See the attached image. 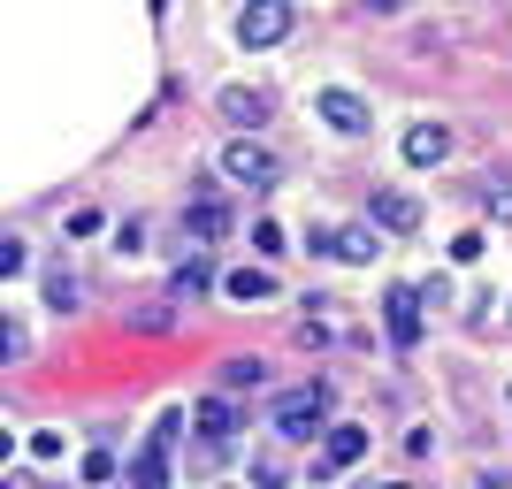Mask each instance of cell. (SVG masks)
Segmentation results:
<instances>
[{
  "instance_id": "cell-2",
  "label": "cell",
  "mask_w": 512,
  "mask_h": 489,
  "mask_svg": "<svg viewBox=\"0 0 512 489\" xmlns=\"http://www.w3.org/2000/svg\"><path fill=\"white\" fill-rule=\"evenodd\" d=\"M176 428H184V413H161L146 436V451L130 459V489H169V444H176Z\"/></svg>"
},
{
  "instance_id": "cell-10",
  "label": "cell",
  "mask_w": 512,
  "mask_h": 489,
  "mask_svg": "<svg viewBox=\"0 0 512 489\" xmlns=\"http://www.w3.org/2000/svg\"><path fill=\"white\" fill-rule=\"evenodd\" d=\"M192 428L207 436V451H222V444H230V428H237L230 398H199V405H192Z\"/></svg>"
},
{
  "instance_id": "cell-1",
  "label": "cell",
  "mask_w": 512,
  "mask_h": 489,
  "mask_svg": "<svg viewBox=\"0 0 512 489\" xmlns=\"http://www.w3.org/2000/svg\"><path fill=\"white\" fill-rule=\"evenodd\" d=\"M428 291L421 283H390L383 291V329H390V344H398V352H413V344L428 337Z\"/></svg>"
},
{
  "instance_id": "cell-9",
  "label": "cell",
  "mask_w": 512,
  "mask_h": 489,
  "mask_svg": "<svg viewBox=\"0 0 512 489\" xmlns=\"http://www.w3.org/2000/svg\"><path fill=\"white\" fill-rule=\"evenodd\" d=\"M398 153H406L413 169H436V161L451 153V130H444V123H413V130H406V146H398Z\"/></svg>"
},
{
  "instance_id": "cell-14",
  "label": "cell",
  "mask_w": 512,
  "mask_h": 489,
  "mask_svg": "<svg viewBox=\"0 0 512 489\" xmlns=\"http://www.w3.org/2000/svg\"><path fill=\"white\" fill-rule=\"evenodd\" d=\"M207 283H214V260H207V253H192L184 268H176V291H184V298H199Z\"/></svg>"
},
{
  "instance_id": "cell-17",
  "label": "cell",
  "mask_w": 512,
  "mask_h": 489,
  "mask_svg": "<svg viewBox=\"0 0 512 489\" xmlns=\"http://www.w3.org/2000/svg\"><path fill=\"white\" fill-rule=\"evenodd\" d=\"M268 291H276L268 268H237V276H230V298H268Z\"/></svg>"
},
{
  "instance_id": "cell-7",
  "label": "cell",
  "mask_w": 512,
  "mask_h": 489,
  "mask_svg": "<svg viewBox=\"0 0 512 489\" xmlns=\"http://www.w3.org/2000/svg\"><path fill=\"white\" fill-rule=\"evenodd\" d=\"M360 459H367V428L337 421V428H329V444H321V459H314V474H344V467H360Z\"/></svg>"
},
{
  "instance_id": "cell-15",
  "label": "cell",
  "mask_w": 512,
  "mask_h": 489,
  "mask_svg": "<svg viewBox=\"0 0 512 489\" xmlns=\"http://www.w3.org/2000/svg\"><path fill=\"white\" fill-rule=\"evenodd\" d=\"M482 214H497V222H512V176H490V184H482Z\"/></svg>"
},
{
  "instance_id": "cell-21",
  "label": "cell",
  "mask_w": 512,
  "mask_h": 489,
  "mask_svg": "<svg viewBox=\"0 0 512 489\" xmlns=\"http://www.w3.org/2000/svg\"><path fill=\"white\" fill-rule=\"evenodd\" d=\"M383 489H406V482H383Z\"/></svg>"
},
{
  "instance_id": "cell-8",
  "label": "cell",
  "mask_w": 512,
  "mask_h": 489,
  "mask_svg": "<svg viewBox=\"0 0 512 489\" xmlns=\"http://www.w3.org/2000/svg\"><path fill=\"white\" fill-rule=\"evenodd\" d=\"M367 222L406 237V230H421V199H413V192H375V199H367Z\"/></svg>"
},
{
  "instance_id": "cell-6",
  "label": "cell",
  "mask_w": 512,
  "mask_h": 489,
  "mask_svg": "<svg viewBox=\"0 0 512 489\" xmlns=\"http://www.w3.org/2000/svg\"><path fill=\"white\" fill-rule=\"evenodd\" d=\"M283 31H291V0H253V8L237 16V39L245 46H276Z\"/></svg>"
},
{
  "instance_id": "cell-3",
  "label": "cell",
  "mask_w": 512,
  "mask_h": 489,
  "mask_svg": "<svg viewBox=\"0 0 512 489\" xmlns=\"http://www.w3.org/2000/svg\"><path fill=\"white\" fill-rule=\"evenodd\" d=\"M222 169H230L237 184H253V192L283 184V161H276L268 146H260V138H230V146H222Z\"/></svg>"
},
{
  "instance_id": "cell-18",
  "label": "cell",
  "mask_w": 512,
  "mask_h": 489,
  "mask_svg": "<svg viewBox=\"0 0 512 489\" xmlns=\"http://www.w3.org/2000/svg\"><path fill=\"white\" fill-rule=\"evenodd\" d=\"M260 375H268L260 360H230V367H222V390H253Z\"/></svg>"
},
{
  "instance_id": "cell-16",
  "label": "cell",
  "mask_w": 512,
  "mask_h": 489,
  "mask_svg": "<svg viewBox=\"0 0 512 489\" xmlns=\"http://www.w3.org/2000/svg\"><path fill=\"white\" fill-rule=\"evenodd\" d=\"M77 298H85V283L69 276V268H54V276H46V306H62V314H69Z\"/></svg>"
},
{
  "instance_id": "cell-19",
  "label": "cell",
  "mask_w": 512,
  "mask_h": 489,
  "mask_svg": "<svg viewBox=\"0 0 512 489\" xmlns=\"http://www.w3.org/2000/svg\"><path fill=\"white\" fill-rule=\"evenodd\" d=\"M283 474H291V467H283L276 451H260V459H253V482H260V489H283Z\"/></svg>"
},
{
  "instance_id": "cell-5",
  "label": "cell",
  "mask_w": 512,
  "mask_h": 489,
  "mask_svg": "<svg viewBox=\"0 0 512 489\" xmlns=\"http://www.w3.org/2000/svg\"><path fill=\"white\" fill-rule=\"evenodd\" d=\"M314 115L329 130H344V138H360V130H375V115H367V100L360 92H344V85H329V92H314Z\"/></svg>"
},
{
  "instance_id": "cell-4",
  "label": "cell",
  "mask_w": 512,
  "mask_h": 489,
  "mask_svg": "<svg viewBox=\"0 0 512 489\" xmlns=\"http://www.w3.org/2000/svg\"><path fill=\"white\" fill-rule=\"evenodd\" d=\"M276 428L283 436H329V383H314V390H291V398L276 405Z\"/></svg>"
},
{
  "instance_id": "cell-12",
  "label": "cell",
  "mask_w": 512,
  "mask_h": 489,
  "mask_svg": "<svg viewBox=\"0 0 512 489\" xmlns=\"http://www.w3.org/2000/svg\"><path fill=\"white\" fill-rule=\"evenodd\" d=\"M222 123H237V130L268 123V92H253V85H230V92H222Z\"/></svg>"
},
{
  "instance_id": "cell-13",
  "label": "cell",
  "mask_w": 512,
  "mask_h": 489,
  "mask_svg": "<svg viewBox=\"0 0 512 489\" xmlns=\"http://www.w3.org/2000/svg\"><path fill=\"white\" fill-rule=\"evenodd\" d=\"M184 230H192L199 245H222V237H230V207H222V199H199V207L184 214Z\"/></svg>"
},
{
  "instance_id": "cell-11",
  "label": "cell",
  "mask_w": 512,
  "mask_h": 489,
  "mask_svg": "<svg viewBox=\"0 0 512 489\" xmlns=\"http://www.w3.org/2000/svg\"><path fill=\"white\" fill-rule=\"evenodd\" d=\"M329 253L352 260V268H360V260H375V253H383V245H375V222H344V230H329Z\"/></svg>"
},
{
  "instance_id": "cell-20",
  "label": "cell",
  "mask_w": 512,
  "mask_h": 489,
  "mask_svg": "<svg viewBox=\"0 0 512 489\" xmlns=\"http://www.w3.org/2000/svg\"><path fill=\"white\" fill-rule=\"evenodd\" d=\"M23 268H31V253H23L16 237H0V276H23Z\"/></svg>"
}]
</instances>
